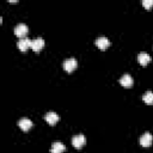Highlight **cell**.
<instances>
[{
    "label": "cell",
    "mask_w": 153,
    "mask_h": 153,
    "mask_svg": "<svg viewBox=\"0 0 153 153\" xmlns=\"http://www.w3.org/2000/svg\"><path fill=\"white\" fill-rule=\"evenodd\" d=\"M27 31H29V29H27L26 24H24V23H19V24L16 25V27H14V35H16L17 37H19V38H24V37L26 36Z\"/></svg>",
    "instance_id": "1"
},
{
    "label": "cell",
    "mask_w": 153,
    "mask_h": 153,
    "mask_svg": "<svg viewBox=\"0 0 153 153\" xmlns=\"http://www.w3.org/2000/svg\"><path fill=\"white\" fill-rule=\"evenodd\" d=\"M76 66H78V62H76V60H75L74 57L67 59V60L63 62V69H65L66 72H68V73L73 72V71L76 68Z\"/></svg>",
    "instance_id": "2"
},
{
    "label": "cell",
    "mask_w": 153,
    "mask_h": 153,
    "mask_svg": "<svg viewBox=\"0 0 153 153\" xmlns=\"http://www.w3.org/2000/svg\"><path fill=\"white\" fill-rule=\"evenodd\" d=\"M44 118H45V121L48 122V124H50V126H55V124L57 123V121L60 120L59 115H57L56 112H54V111L47 112V114L44 115Z\"/></svg>",
    "instance_id": "3"
},
{
    "label": "cell",
    "mask_w": 153,
    "mask_h": 153,
    "mask_svg": "<svg viewBox=\"0 0 153 153\" xmlns=\"http://www.w3.org/2000/svg\"><path fill=\"white\" fill-rule=\"evenodd\" d=\"M152 142H153V135L152 134L145 133V134L141 135V137H140V145L142 147H149L152 145Z\"/></svg>",
    "instance_id": "4"
},
{
    "label": "cell",
    "mask_w": 153,
    "mask_h": 153,
    "mask_svg": "<svg viewBox=\"0 0 153 153\" xmlns=\"http://www.w3.org/2000/svg\"><path fill=\"white\" fill-rule=\"evenodd\" d=\"M94 44H96L100 50H105V49L109 48L110 41H109L106 37H98V38L94 41Z\"/></svg>",
    "instance_id": "5"
},
{
    "label": "cell",
    "mask_w": 153,
    "mask_h": 153,
    "mask_svg": "<svg viewBox=\"0 0 153 153\" xmlns=\"http://www.w3.org/2000/svg\"><path fill=\"white\" fill-rule=\"evenodd\" d=\"M17 47L19 48L20 51H25V50H27L29 48H31V39H30V38H26V37L20 38V39L18 41V43H17Z\"/></svg>",
    "instance_id": "6"
},
{
    "label": "cell",
    "mask_w": 153,
    "mask_h": 153,
    "mask_svg": "<svg viewBox=\"0 0 153 153\" xmlns=\"http://www.w3.org/2000/svg\"><path fill=\"white\" fill-rule=\"evenodd\" d=\"M85 142H86V139H85V136H84L82 134L75 135V136H73V139H72V143H73V146H74L75 148H81V147L85 145Z\"/></svg>",
    "instance_id": "7"
},
{
    "label": "cell",
    "mask_w": 153,
    "mask_h": 153,
    "mask_svg": "<svg viewBox=\"0 0 153 153\" xmlns=\"http://www.w3.org/2000/svg\"><path fill=\"white\" fill-rule=\"evenodd\" d=\"M44 47V41L43 38L38 37V38H35L31 41V49L33 51H41V49Z\"/></svg>",
    "instance_id": "8"
},
{
    "label": "cell",
    "mask_w": 153,
    "mask_h": 153,
    "mask_svg": "<svg viewBox=\"0 0 153 153\" xmlns=\"http://www.w3.org/2000/svg\"><path fill=\"white\" fill-rule=\"evenodd\" d=\"M120 84L124 87V88H129L133 86V78L129 74H123L120 79Z\"/></svg>",
    "instance_id": "9"
},
{
    "label": "cell",
    "mask_w": 153,
    "mask_h": 153,
    "mask_svg": "<svg viewBox=\"0 0 153 153\" xmlns=\"http://www.w3.org/2000/svg\"><path fill=\"white\" fill-rule=\"evenodd\" d=\"M18 126L23 131H27L32 127V122L29 118H22L18 121Z\"/></svg>",
    "instance_id": "10"
},
{
    "label": "cell",
    "mask_w": 153,
    "mask_h": 153,
    "mask_svg": "<svg viewBox=\"0 0 153 153\" xmlns=\"http://www.w3.org/2000/svg\"><path fill=\"white\" fill-rule=\"evenodd\" d=\"M151 56L147 54V53H140L139 55H137V61H139V63L141 65V66H146V65H148L149 62H151Z\"/></svg>",
    "instance_id": "11"
},
{
    "label": "cell",
    "mask_w": 153,
    "mask_h": 153,
    "mask_svg": "<svg viewBox=\"0 0 153 153\" xmlns=\"http://www.w3.org/2000/svg\"><path fill=\"white\" fill-rule=\"evenodd\" d=\"M66 151V147L61 142H54L50 147V153H63Z\"/></svg>",
    "instance_id": "12"
},
{
    "label": "cell",
    "mask_w": 153,
    "mask_h": 153,
    "mask_svg": "<svg viewBox=\"0 0 153 153\" xmlns=\"http://www.w3.org/2000/svg\"><path fill=\"white\" fill-rule=\"evenodd\" d=\"M142 99L146 104H153V92L152 91H147L143 96H142Z\"/></svg>",
    "instance_id": "13"
},
{
    "label": "cell",
    "mask_w": 153,
    "mask_h": 153,
    "mask_svg": "<svg viewBox=\"0 0 153 153\" xmlns=\"http://www.w3.org/2000/svg\"><path fill=\"white\" fill-rule=\"evenodd\" d=\"M142 5L146 10H149L152 6H153V0H143L142 1Z\"/></svg>",
    "instance_id": "14"
}]
</instances>
